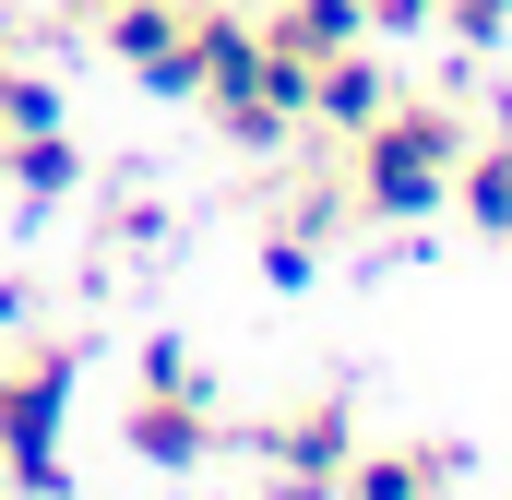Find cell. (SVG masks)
<instances>
[{
    "mask_svg": "<svg viewBox=\"0 0 512 500\" xmlns=\"http://www.w3.org/2000/svg\"><path fill=\"white\" fill-rule=\"evenodd\" d=\"M477 131L465 108H441V96H405L393 84V108L370 131H346V203L370 215V227H417V215H441L453 203V155H465Z\"/></svg>",
    "mask_w": 512,
    "mask_h": 500,
    "instance_id": "obj_1",
    "label": "cell"
},
{
    "mask_svg": "<svg viewBox=\"0 0 512 500\" xmlns=\"http://www.w3.org/2000/svg\"><path fill=\"white\" fill-rule=\"evenodd\" d=\"M72 370H84L72 334L0 358V489H12V500H60V489H72V477H60V405H72Z\"/></svg>",
    "mask_w": 512,
    "mask_h": 500,
    "instance_id": "obj_2",
    "label": "cell"
},
{
    "mask_svg": "<svg viewBox=\"0 0 512 500\" xmlns=\"http://www.w3.org/2000/svg\"><path fill=\"white\" fill-rule=\"evenodd\" d=\"M120 441L155 465V477H191V465H215L227 453V417H215V381L191 346H143V393H131Z\"/></svg>",
    "mask_w": 512,
    "mask_h": 500,
    "instance_id": "obj_3",
    "label": "cell"
},
{
    "mask_svg": "<svg viewBox=\"0 0 512 500\" xmlns=\"http://www.w3.org/2000/svg\"><path fill=\"white\" fill-rule=\"evenodd\" d=\"M239 441L274 465V500H334L346 453H358V405H346V393H310V405L262 417V429H239Z\"/></svg>",
    "mask_w": 512,
    "mask_h": 500,
    "instance_id": "obj_4",
    "label": "cell"
},
{
    "mask_svg": "<svg viewBox=\"0 0 512 500\" xmlns=\"http://www.w3.org/2000/svg\"><path fill=\"white\" fill-rule=\"evenodd\" d=\"M96 36H108V60H120V72H143V96H191V84H203L191 0H108V12H96Z\"/></svg>",
    "mask_w": 512,
    "mask_h": 500,
    "instance_id": "obj_5",
    "label": "cell"
},
{
    "mask_svg": "<svg viewBox=\"0 0 512 500\" xmlns=\"http://www.w3.org/2000/svg\"><path fill=\"white\" fill-rule=\"evenodd\" d=\"M453 441H393V453H346L334 500H453Z\"/></svg>",
    "mask_w": 512,
    "mask_h": 500,
    "instance_id": "obj_6",
    "label": "cell"
},
{
    "mask_svg": "<svg viewBox=\"0 0 512 500\" xmlns=\"http://www.w3.org/2000/svg\"><path fill=\"white\" fill-rule=\"evenodd\" d=\"M382 108H393V72L370 60V36L334 48V60H310V120H322V131H370Z\"/></svg>",
    "mask_w": 512,
    "mask_h": 500,
    "instance_id": "obj_7",
    "label": "cell"
},
{
    "mask_svg": "<svg viewBox=\"0 0 512 500\" xmlns=\"http://www.w3.org/2000/svg\"><path fill=\"white\" fill-rule=\"evenodd\" d=\"M262 36H274L286 60H334V48H358V36H370V12H358V0H274V12H262Z\"/></svg>",
    "mask_w": 512,
    "mask_h": 500,
    "instance_id": "obj_8",
    "label": "cell"
},
{
    "mask_svg": "<svg viewBox=\"0 0 512 500\" xmlns=\"http://www.w3.org/2000/svg\"><path fill=\"white\" fill-rule=\"evenodd\" d=\"M453 203H465L477 239L512 250V143H465V155H453Z\"/></svg>",
    "mask_w": 512,
    "mask_h": 500,
    "instance_id": "obj_9",
    "label": "cell"
},
{
    "mask_svg": "<svg viewBox=\"0 0 512 500\" xmlns=\"http://www.w3.org/2000/svg\"><path fill=\"white\" fill-rule=\"evenodd\" d=\"M0 179L48 203V191H72V179H84V155H72V131L48 120V131H12V143H0Z\"/></svg>",
    "mask_w": 512,
    "mask_h": 500,
    "instance_id": "obj_10",
    "label": "cell"
},
{
    "mask_svg": "<svg viewBox=\"0 0 512 500\" xmlns=\"http://www.w3.org/2000/svg\"><path fill=\"white\" fill-rule=\"evenodd\" d=\"M60 120V84H48V72H24V60H12V36H0V143H12V131H48Z\"/></svg>",
    "mask_w": 512,
    "mask_h": 500,
    "instance_id": "obj_11",
    "label": "cell"
},
{
    "mask_svg": "<svg viewBox=\"0 0 512 500\" xmlns=\"http://www.w3.org/2000/svg\"><path fill=\"white\" fill-rule=\"evenodd\" d=\"M441 24H453L465 48H489V36H512V0H441Z\"/></svg>",
    "mask_w": 512,
    "mask_h": 500,
    "instance_id": "obj_12",
    "label": "cell"
},
{
    "mask_svg": "<svg viewBox=\"0 0 512 500\" xmlns=\"http://www.w3.org/2000/svg\"><path fill=\"white\" fill-rule=\"evenodd\" d=\"M370 12V36H417V24H441V0H358Z\"/></svg>",
    "mask_w": 512,
    "mask_h": 500,
    "instance_id": "obj_13",
    "label": "cell"
},
{
    "mask_svg": "<svg viewBox=\"0 0 512 500\" xmlns=\"http://www.w3.org/2000/svg\"><path fill=\"white\" fill-rule=\"evenodd\" d=\"M84 12H108V0H84Z\"/></svg>",
    "mask_w": 512,
    "mask_h": 500,
    "instance_id": "obj_14",
    "label": "cell"
},
{
    "mask_svg": "<svg viewBox=\"0 0 512 500\" xmlns=\"http://www.w3.org/2000/svg\"><path fill=\"white\" fill-rule=\"evenodd\" d=\"M0 310H12V286H0Z\"/></svg>",
    "mask_w": 512,
    "mask_h": 500,
    "instance_id": "obj_15",
    "label": "cell"
}]
</instances>
